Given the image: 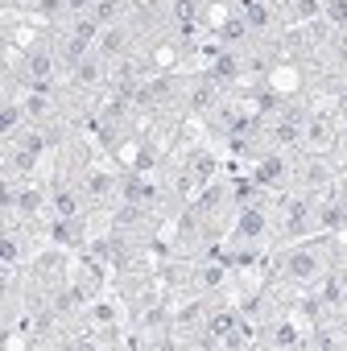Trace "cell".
I'll use <instances>...</instances> for the list:
<instances>
[{"label":"cell","mask_w":347,"mask_h":351,"mask_svg":"<svg viewBox=\"0 0 347 351\" xmlns=\"http://www.w3.org/2000/svg\"><path fill=\"white\" fill-rule=\"evenodd\" d=\"M261 228H265V219H261L257 211H248V215H244V232H248V236H257Z\"/></svg>","instance_id":"6da1fadb"},{"label":"cell","mask_w":347,"mask_h":351,"mask_svg":"<svg viewBox=\"0 0 347 351\" xmlns=\"http://www.w3.org/2000/svg\"><path fill=\"white\" fill-rule=\"evenodd\" d=\"M215 75L232 79V75H236V62H232V58H219V62H215Z\"/></svg>","instance_id":"7a4b0ae2"},{"label":"cell","mask_w":347,"mask_h":351,"mask_svg":"<svg viewBox=\"0 0 347 351\" xmlns=\"http://www.w3.org/2000/svg\"><path fill=\"white\" fill-rule=\"evenodd\" d=\"M248 21H252V25H265V21H269V13H265L261 5H248Z\"/></svg>","instance_id":"3957f363"},{"label":"cell","mask_w":347,"mask_h":351,"mask_svg":"<svg viewBox=\"0 0 347 351\" xmlns=\"http://www.w3.org/2000/svg\"><path fill=\"white\" fill-rule=\"evenodd\" d=\"M310 269H314V261H310V257H294V273H298V277H306Z\"/></svg>","instance_id":"277c9868"},{"label":"cell","mask_w":347,"mask_h":351,"mask_svg":"<svg viewBox=\"0 0 347 351\" xmlns=\"http://www.w3.org/2000/svg\"><path fill=\"white\" fill-rule=\"evenodd\" d=\"M331 17L335 21H347V0H331Z\"/></svg>","instance_id":"5b68a950"},{"label":"cell","mask_w":347,"mask_h":351,"mask_svg":"<svg viewBox=\"0 0 347 351\" xmlns=\"http://www.w3.org/2000/svg\"><path fill=\"white\" fill-rule=\"evenodd\" d=\"M211 327H215V335H224V331H232V314H219V318H215Z\"/></svg>","instance_id":"8992f818"},{"label":"cell","mask_w":347,"mask_h":351,"mask_svg":"<svg viewBox=\"0 0 347 351\" xmlns=\"http://www.w3.org/2000/svg\"><path fill=\"white\" fill-rule=\"evenodd\" d=\"M58 211H62V215H75V199H71V195H58Z\"/></svg>","instance_id":"52a82bcc"},{"label":"cell","mask_w":347,"mask_h":351,"mask_svg":"<svg viewBox=\"0 0 347 351\" xmlns=\"http://www.w3.org/2000/svg\"><path fill=\"white\" fill-rule=\"evenodd\" d=\"M34 75H50V58H46V54L34 58Z\"/></svg>","instance_id":"ba28073f"},{"label":"cell","mask_w":347,"mask_h":351,"mask_svg":"<svg viewBox=\"0 0 347 351\" xmlns=\"http://www.w3.org/2000/svg\"><path fill=\"white\" fill-rule=\"evenodd\" d=\"M91 38H96V25L83 21V25H79V42H91Z\"/></svg>","instance_id":"9c48e42d"},{"label":"cell","mask_w":347,"mask_h":351,"mask_svg":"<svg viewBox=\"0 0 347 351\" xmlns=\"http://www.w3.org/2000/svg\"><path fill=\"white\" fill-rule=\"evenodd\" d=\"M71 5H87V0H71Z\"/></svg>","instance_id":"30bf717a"}]
</instances>
